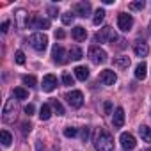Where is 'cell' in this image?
Returning a JSON list of instances; mask_svg holds the SVG:
<instances>
[{
	"instance_id": "cell-24",
	"label": "cell",
	"mask_w": 151,
	"mask_h": 151,
	"mask_svg": "<svg viewBox=\"0 0 151 151\" xmlns=\"http://www.w3.org/2000/svg\"><path fill=\"white\" fill-rule=\"evenodd\" d=\"M0 137H2V144H4L6 147H7V146H11V142H13V137H11V133H9L7 130H2Z\"/></svg>"
},
{
	"instance_id": "cell-41",
	"label": "cell",
	"mask_w": 151,
	"mask_h": 151,
	"mask_svg": "<svg viewBox=\"0 0 151 151\" xmlns=\"http://www.w3.org/2000/svg\"><path fill=\"white\" fill-rule=\"evenodd\" d=\"M149 34H151V23H149Z\"/></svg>"
},
{
	"instance_id": "cell-34",
	"label": "cell",
	"mask_w": 151,
	"mask_h": 151,
	"mask_svg": "<svg viewBox=\"0 0 151 151\" xmlns=\"http://www.w3.org/2000/svg\"><path fill=\"white\" fill-rule=\"evenodd\" d=\"M48 14H50L52 18H57V14H59V9H57V7H53V6H50V7H48Z\"/></svg>"
},
{
	"instance_id": "cell-20",
	"label": "cell",
	"mask_w": 151,
	"mask_h": 151,
	"mask_svg": "<svg viewBox=\"0 0 151 151\" xmlns=\"http://www.w3.org/2000/svg\"><path fill=\"white\" fill-rule=\"evenodd\" d=\"M39 117H41L43 121L50 119V117H52V105L43 103V107H41V110H39Z\"/></svg>"
},
{
	"instance_id": "cell-9",
	"label": "cell",
	"mask_w": 151,
	"mask_h": 151,
	"mask_svg": "<svg viewBox=\"0 0 151 151\" xmlns=\"http://www.w3.org/2000/svg\"><path fill=\"white\" fill-rule=\"evenodd\" d=\"M27 27H32V29H50V20L46 18H39V16H32L29 20V25Z\"/></svg>"
},
{
	"instance_id": "cell-3",
	"label": "cell",
	"mask_w": 151,
	"mask_h": 151,
	"mask_svg": "<svg viewBox=\"0 0 151 151\" xmlns=\"http://www.w3.org/2000/svg\"><path fill=\"white\" fill-rule=\"evenodd\" d=\"M94 39H96V41H100V43L109 41V43H112V45H114V41H117V34L112 30V27H103V29L94 36Z\"/></svg>"
},
{
	"instance_id": "cell-42",
	"label": "cell",
	"mask_w": 151,
	"mask_h": 151,
	"mask_svg": "<svg viewBox=\"0 0 151 151\" xmlns=\"http://www.w3.org/2000/svg\"><path fill=\"white\" fill-rule=\"evenodd\" d=\"M147 151H151V147H149V149H147Z\"/></svg>"
},
{
	"instance_id": "cell-39",
	"label": "cell",
	"mask_w": 151,
	"mask_h": 151,
	"mask_svg": "<svg viewBox=\"0 0 151 151\" xmlns=\"http://www.w3.org/2000/svg\"><path fill=\"white\" fill-rule=\"evenodd\" d=\"M0 30H2V32L6 34V32L9 30V22H4V23H2V29H0Z\"/></svg>"
},
{
	"instance_id": "cell-17",
	"label": "cell",
	"mask_w": 151,
	"mask_h": 151,
	"mask_svg": "<svg viewBox=\"0 0 151 151\" xmlns=\"http://www.w3.org/2000/svg\"><path fill=\"white\" fill-rule=\"evenodd\" d=\"M75 77H77L78 80H82V82H86L89 78V69L86 66H77L75 68Z\"/></svg>"
},
{
	"instance_id": "cell-2",
	"label": "cell",
	"mask_w": 151,
	"mask_h": 151,
	"mask_svg": "<svg viewBox=\"0 0 151 151\" xmlns=\"http://www.w3.org/2000/svg\"><path fill=\"white\" fill-rule=\"evenodd\" d=\"M30 45L36 52H45L46 46H48V37L43 32H34L30 36Z\"/></svg>"
},
{
	"instance_id": "cell-10",
	"label": "cell",
	"mask_w": 151,
	"mask_h": 151,
	"mask_svg": "<svg viewBox=\"0 0 151 151\" xmlns=\"http://www.w3.org/2000/svg\"><path fill=\"white\" fill-rule=\"evenodd\" d=\"M57 87V77L55 75H45L43 77V91L52 93Z\"/></svg>"
},
{
	"instance_id": "cell-25",
	"label": "cell",
	"mask_w": 151,
	"mask_h": 151,
	"mask_svg": "<svg viewBox=\"0 0 151 151\" xmlns=\"http://www.w3.org/2000/svg\"><path fill=\"white\" fill-rule=\"evenodd\" d=\"M103 18H105V11H103V9H98V11L94 13V18H93V23H94V25H100V23L103 22Z\"/></svg>"
},
{
	"instance_id": "cell-38",
	"label": "cell",
	"mask_w": 151,
	"mask_h": 151,
	"mask_svg": "<svg viewBox=\"0 0 151 151\" xmlns=\"http://www.w3.org/2000/svg\"><path fill=\"white\" fill-rule=\"evenodd\" d=\"M22 128H23V133H29L32 126H30V123H29V124H27V123H23V124H22Z\"/></svg>"
},
{
	"instance_id": "cell-16",
	"label": "cell",
	"mask_w": 151,
	"mask_h": 151,
	"mask_svg": "<svg viewBox=\"0 0 151 151\" xmlns=\"http://www.w3.org/2000/svg\"><path fill=\"white\" fill-rule=\"evenodd\" d=\"M112 124H114L116 128H121V126L124 124V110H123L121 107H117V109H116L114 117H112Z\"/></svg>"
},
{
	"instance_id": "cell-26",
	"label": "cell",
	"mask_w": 151,
	"mask_h": 151,
	"mask_svg": "<svg viewBox=\"0 0 151 151\" xmlns=\"http://www.w3.org/2000/svg\"><path fill=\"white\" fill-rule=\"evenodd\" d=\"M114 64H116L117 68H128V66H130V59H128V57H117V59L114 60Z\"/></svg>"
},
{
	"instance_id": "cell-36",
	"label": "cell",
	"mask_w": 151,
	"mask_h": 151,
	"mask_svg": "<svg viewBox=\"0 0 151 151\" xmlns=\"http://www.w3.org/2000/svg\"><path fill=\"white\" fill-rule=\"evenodd\" d=\"M89 132H91V130H89V128H87V126H86V128H84V130H82V140H84V142H86V140H87V139H89Z\"/></svg>"
},
{
	"instance_id": "cell-6",
	"label": "cell",
	"mask_w": 151,
	"mask_h": 151,
	"mask_svg": "<svg viewBox=\"0 0 151 151\" xmlns=\"http://www.w3.org/2000/svg\"><path fill=\"white\" fill-rule=\"evenodd\" d=\"M117 27H119L123 32H128V30L133 27V18H132V14L121 13V14L117 16Z\"/></svg>"
},
{
	"instance_id": "cell-40",
	"label": "cell",
	"mask_w": 151,
	"mask_h": 151,
	"mask_svg": "<svg viewBox=\"0 0 151 151\" xmlns=\"http://www.w3.org/2000/svg\"><path fill=\"white\" fill-rule=\"evenodd\" d=\"M64 36H66V34H64V30H57V32H55V37H59V39H62Z\"/></svg>"
},
{
	"instance_id": "cell-31",
	"label": "cell",
	"mask_w": 151,
	"mask_h": 151,
	"mask_svg": "<svg viewBox=\"0 0 151 151\" xmlns=\"http://www.w3.org/2000/svg\"><path fill=\"white\" fill-rule=\"evenodd\" d=\"M73 18H75V16H73L71 13H64V14L60 16V20H62L64 25H71V23H73Z\"/></svg>"
},
{
	"instance_id": "cell-28",
	"label": "cell",
	"mask_w": 151,
	"mask_h": 151,
	"mask_svg": "<svg viewBox=\"0 0 151 151\" xmlns=\"http://www.w3.org/2000/svg\"><path fill=\"white\" fill-rule=\"evenodd\" d=\"M23 84L29 86V87H36V77H34V75H25V77H23Z\"/></svg>"
},
{
	"instance_id": "cell-15",
	"label": "cell",
	"mask_w": 151,
	"mask_h": 151,
	"mask_svg": "<svg viewBox=\"0 0 151 151\" xmlns=\"http://www.w3.org/2000/svg\"><path fill=\"white\" fill-rule=\"evenodd\" d=\"M4 121L6 123L14 121V101H7L6 103V107H4Z\"/></svg>"
},
{
	"instance_id": "cell-14",
	"label": "cell",
	"mask_w": 151,
	"mask_h": 151,
	"mask_svg": "<svg viewBox=\"0 0 151 151\" xmlns=\"http://www.w3.org/2000/svg\"><path fill=\"white\" fill-rule=\"evenodd\" d=\"M64 55H66V52H64V48L60 46V45H55L53 46V50H52V57H53V62H57V64H62L66 59H64Z\"/></svg>"
},
{
	"instance_id": "cell-23",
	"label": "cell",
	"mask_w": 151,
	"mask_h": 151,
	"mask_svg": "<svg viewBox=\"0 0 151 151\" xmlns=\"http://www.w3.org/2000/svg\"><path fill=\"white\" fill-rule=\"evenodd\" d=\"M69 57H71L73 60H80V59L84 57V52H82L78 46H71V48H69Z\"/></svg>"
},
{
	"instance_id": "cell-21",
	"label": "cell",
	"mask_w": 151,
	"mask_h": 151,
	"mask_svg": "<svg viewBox=\"0 0 151 151\" xmlns=\"http://www.w3.org/2000/svg\"><path fill=\"white\" fill-rule=\"evenodd\" d=\"M139 133H140V137H142L144 142H151V128H149V126L142 124V126L139 128Z\"/></svg>"
},
{
	"instance_id": "cell-19",
	"label": "cell",
	"mask_w": 151,
	"mask_h": 151,
	"mask_svg": "<svg viewBox=\"0 0 151 151\" xmlns=\"http://www.w3.org/2000/svg\"><path fill=\"white\" fill-rule=\"evenodd\" d=\"M71 34H73V37L77 39V41H84V39L87 37V30H86V29H84L82 25H78V27H75Z\"/></svg>"
},
{
	"instance_id": "cell-1",
	"label": "cell",
	"mask_w": 151,
	"mask_h": 151,
	"mask_svg": "<svg viewBox=\"0 0 151 151\" xmlns=\"http://www.w3.org/2000/svg\"><path fill=\"white\" fill-rule=\"evenodd\" d=\"M94 147L98 151H114V139L107 130H100L94 139Z\"/></svg>"
},
{
	"instance_id": "cell-7",
	"label": "cell",
	"mask_w": 151,
	"mask_h": 151,
	"mask_svg": "<svg viewBox=\"0 0 151 151\" xmlns=\"http://www.w3.org/2000/svg\"><path fill=\"white\" fill-rule=\"evenodd\" d=\"M119 140H121V146H123V149H124V151H132V149L137 146L135 137H133L132 133H128V132H123V133H121V137H119Z\"/></svg>"
},
{
	"instance_id": "cell-5",
	"label": "cell",
	"mask_w": 151,
	"mask_h": 151,
	"mask_svg": "<svg viewBox=\"0 0 151 151\" xmlns=\"http://www.w3.org/2000/svg\"><path fill=\"white\" fill-rule=\"evenodd\" d=\"M66 100L73 109H80L84 103V94H82V91H71L66 94Z\"/></svg>"
},
{
	"instance_id": "cell-4",
	"label": "cell",
	"mask_w": 151,
	"mask_h": 151,
	"mask_svg": "<svg viewBox=\"0 0 151 151\" xmlns=\"http://www.w3.org/2000/svg\"><path fill=\"white\" fill-rule=\"evenodd\" d=\"M87 53H89V59H91L94 64H103V62L107 60V52L101 50L100 46H91Z\"/></svg>"
},
{
	"instance_id": "cell-27",
	"label": "cell",
	"mask_w": 151,
	"mask_h": 151,
	"mask_svg": "<svg viewBox=\"0 0 151 151\" xmlns=\"http://www.w3.org/2000/svg\"><path fill=\"white\" fill-rule=\"evenodd\" d=\"M50 105H52V109L57 112V116H62V114H64V109H62L60 101H57V100H52V103H50Z\"/></svg>"
},
{
	"instance_id": "cell-12",
	"label": "cell",
	"mask_w": 151,
	"mask_h": 151,
	"mask_svg": "<svg viewBox=\"0 0 151 151\" xmlns=\"http://www.w3.org/2000/svg\"><path fill=\"white\" fill-rule=\"evenodd\" d=\"M133 52H135V55H137V57H146V55L149 53V46H147V43H144V41L137 39V41H135V45H133Z\"/></svg>"
},
{
	"instance_id": "cell-22",
	"label": "cell",
	"mask_w": 151,
	"mask_h": 151,
	"mask_svg": "<svg viewBox=\"0 0 151 151\" xmlns=\"http://www.w3.org/2000/svg\"><path fill=\"white\" fill-rule=\"evenodd\" d=\"M13 96H14L16 100H27V98H29V91L23 89V87H14Z\"/></svg>"
},
{
	"instance_id": "cell-8",
	"label": "cell",
	"mask_w": 151,
	"mask_h": 151,
	"mask_svg": "<svg viewBox=\"0 0 151 151\" xmlns=\"http://www.w3.org/2000/svg\"><path fill=\"white\" fill-rule=\"evenodd\" d=\"M116 80H117V75H116L112 69H103V71L100 73V82H101L103 86H114Z\"/></svg>"
},
{
	"instance_id": "cell-32",
	"label": "cell",
	"mask_w": 151,
	"mask_h": 151,
	"mask_svg": "<svg viewBox=\"0 0 151 151\" xmlns=\"http://www.w3.org/2000/svg\"><path fill=\"white\" fill-rule=\"evenodd\" d=\"M14 60H16V64H25V53L22 50H18L14 53Z\"/></svg>"
},
{
	"instance_id": "cell-37",
	"label": "cell",
	"mask_w": 151,
	"mask_h": 151,
	"mask_svg": "<svg viewBox=\"0 0 151 151\" xmlns=\"http://www.w3.org/2000/svg\"><path fill=\"white\" fill-rule=\"evenodd\" d=\"M103 109H105V114H110V112H112V103H110V101H105Z\"/></svg>"
},
{
	"instance_id": "cell-30",
	"label": "cell",
	"mask_w": 151,
	"mask_h": 151,
	"mask_svg": "<svg viewBox=\"0 0 151 151\" xmlns=\"http://www.w3.org/2000/svg\"><path fill=\"white\" fill-rule=\"evenodd\" d=\"M144 6H146L144 0H139V2H132L130 4V9L132 11H140V9H144Z\"/></svg>"
},
{
	"instance_id": "cell-18",
	"label": "cell",
	"mask_w": 151,
	"mask_h": 151,
	"mask_svg": "<svg viewBox=\"0 0 151 151\" xmlns=\"http://www.w3.org/2000/svg\"><path fill=\"white\" fill-rule=\"evenodd\" d=\"M146 75H147V66H146V62L137 64V68H135V78H137V80H144Z\"/></svg>"
},
{
	"instance_id": "cell-11",
	"label": "cell",
	"mask_w": 151,
	"mask_h": 151,
	"mask_svg": "<svg viewBox=\"0 0 151 151\" xmlns=\"http://www.w3.org/2000/svg\"><path fill=\"white\" fill-rule=\"evenodd\" d=\"M14 18H16V25H18L20 29L27 27V25H29V20H30L25 9H18V11L14 13Z\"/></svg>"
},
{
	"instance_id": "cell-13",
	"label": "cell",
	"mask_w": 151,
	"mask_h": 151,
	"mask_svg": "<svg viewBox=\"0 0 151 151\" xmlns=\"http://www.w3.org/2000/svg\"><path fill=\"white\" fill-rule=\"evenodd\" d=\"M75 13H77L78 16H82V18L89 16L91 14V4L89 2H78L77 6H75Z\"/></svg>"
},
{
	"instance_id": "cell-35",
	"label": "cell",
	"mask_w": 151,
	"mask_h": 151,
	"mask_svg": "<svg viewBox=\"0 0 151 151\" xmlns=\"http://www.w3.org/2000/svg\"><path fill=\"white\" fill-rule=\"evenodd\" d=\"M25 114H27V116H32V114H34V105H32V103L25 105Z\"/></svg>"
},
{
	"instance_id": "cell-33",
	"label": "cell",
	"mask_w": 151,
	"mask_h": 151,
	"mask_svg": "<svg viewBox=\"0 0 151 151\" xmlns=\"http://www.w3.org/2000/svg\"><path fill=\"white\" fill-rule=\"evenodd\" d=\"M62 82H64V86H73V84H75V78L71 77L69 73H64V75H62Z\"/></svg>"
},
{
	"instance_id": "cell-29",
	"label": "cell",
	"mask_w": 151,
	"mask_h": 151,
	"mask_svg": "<svg viewBox=\"0 0 151 151\" xmlns=\"http://www.w3.org/2000/svg\"><path fill=\"white\" fill-rule=\"evenodd\" d=\"M77 133H78V130L75 128V126H68V128H64V137H77Z\"/></svg>"
}]
</instances>
